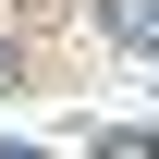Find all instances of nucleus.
<instances>
[{"label":"nucleus","instance_id":"nucleus-1","mask_svg":"<svg viewBox=\"0 0 159 159\" xmlns=\"http://www.w3.org/2000/svg\"><path fill=\"white\" fill-rule=\"evenodd\" d=\"M0 86H12V37H0Z\"/></svg>","mask_w":159,"mask_h":159},{"label":"nucleus","instance_id":"nucleus-2","mask_svg":"<svg viewBox=\"0 0 159 159\" xmlns=\"http://www.w3.org/2000/svg\"><path fill=\"white\" fill-rule=\"evenodd\" d=\"M0 159H37V147H0Z\"/></svg>","mask_w":159,"mask_h":159}]
</instances>
